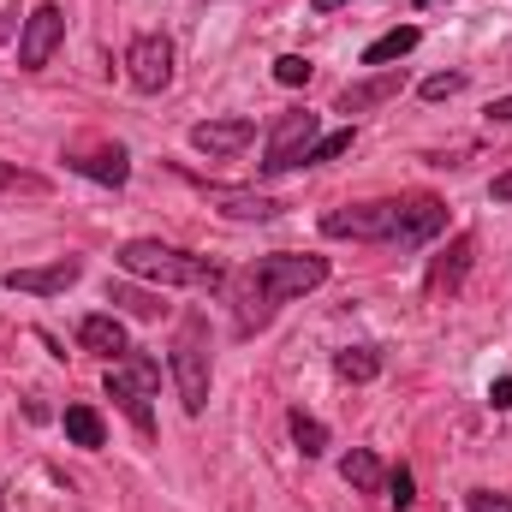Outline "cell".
Listing matches in <instances>:
<instances>
[{
    "mask_svg": "<svg viewBox=\"0 0 512 512\" xmlns=\"http://www.w3.org/2000/svg\"><path fill=\"white\" fill-rule=\"evenodd\" d=\"M84 262L78 256H60V262H42V268H6V286L12 292H30V298H48V292H66L78 286Z\"/></svg>",
    "mask_w": 512,
    "mask_h": 512,
    "instance_id": "obj_12",
    "label": "cell"
},
{
    "mask_svg": "<svg viewBox=\"0 0 512 512\" xmlns=\"http://www.w3.org/2000/svg\"><path fill=\"white\" fill-rule=\"evenodd\" d=\"M346 149H352V126H346V131H328V137H316L310 167H322V161H334V155H346Z\"/></svg>",
    "mask_w": 512,
    "mask_h": 512,
    "instance_id": "obj_24",
    "label": "cell"
},
{
    "mask_svg": "<svg viewBox=\"0 0 512 512\" xmlns=\"http://www.w3.org/2000/svg\"><path fill=\"white\" fill-rule=\"evenodd\" d=\"M251 137H256V120L227 114V120H203V126H191V149L209 155V161H233V155L251 149Z\"/></svg>",
    "mask_w": 512,
    "mask_h": 512,
    "instance_id": "obj_10",
    "label": "cell"
},
{
    "mask_svg": "<svg viewBox=\"0 0 512 512\" xmlns=\"http://www.w3.org/2000/svg\"><path fill=\"white\" fill-rule=\"evenodd\" d=\"M66 167L96 179V185H126L131 179V155L126 143H108V137H72L66 143Z\"/></svg>",
    "mask_w": 512,
    "mask_h": 512,
    "instance_id": "obj_7",
    "label": "cell"
},
{
    "mask_svg": "<svg viewBox=\"0 0 512 512\" xmlns=\"http://www.w3.org/2000/svg\"><path fill=\"white\" fill-rule=\"evenodd\" d=\"M227 209L221 215H233V221H274L280 215V203L274 197H262V191H215Z\"/></svg>",
    "mask_w": 512,
    "mask_h": 512,
    "instance_id": "obj_17",
    "label": "cell"
},
{
    "mask_svg": "<svg viewBox=\"0 0 512 512\" xmlns=\"http://www.w3.org/2000/svg\"><path fill=\"white\" fill-rule=\"evenodd\" d=\"M310 6H316V12H340L346 0H310Z\"/></svg>",
    "mask_w": 512,
    "mask_h": 512,
    "instance_id": "obj_31",
    "label": "cell"
},
{
    "mask_svg": "<svg viewBox=\"0 0 512 512\" xmlns=\"http://www.w3.org/2000/svg\"><path fill=\"white\" fill-rule=\"evenodd\" d=\"M167 370H173V387H179V405L197 417L209 405V346H203V316L197 310H185L179 340L167 352Z\"/></svg>",
    "mask_w": 512,
    "mask_h": 512,
    "instance_id": "obj_4",
    "label": "cell"
},
{
    "mask_svg": "<svg viewBox=\"0 0 512 512\" xmlns=\"http://www.w3.org/2000/svg\"><path fill=\"white\" fill-rule=\"evenodd\" d=\"M328 280V256H262L251 268H239V274H227V298H233V328L239 334H262L268 322H274V310L280 304H292V298H304V292H316Z\"/></svg>",
    "mask_w": 512,
    "mask_h": 512,
    "instance_id": "obj_2",
    "label": "cell"
},
{
    "mask_svg": "<svg viewBox=\"0 0 512 512\" xmlns=\"http://www.w3.org/2000/svg\"><path fill=\"white\" fill-rule=\"evenodd\" d=\"M126 78H131V90H143V96L167 90V84H173V42H167V36H131Z\"/></svg>",
    "mask_w": 512,
    "mask_h": 512,
    "instance_id": "obj_8",
    "label": "cell"
},
{
    "mask_svg": "<svg viewBox=\"0 0 512 512\" xmlns=\"http://www.w3.org/2000/svg\"><path fill=\"white\" fill-rule=\"evenodd\" d=\"M60 42H66V12H60V6H36V12L24 18V36H18V66H24V72H42Z\"/></svg>",
    "mask_w": 512,
    "mask_h": 512,
    "instance_id": "obj_9",
    "label": "cell"
},
{
    "mask_svg": "<svg viewBox=\"0 0 512 512\" xmlns=\"http://www.w3.org/2000/svg\"><path fill=\"white\" fill-rule=\"evenodd\" d=\"M340 477H346V483H352V489H364V495H376V489H382V483H387L382 459H376V453H370V447H352V453H346V459H340Z\"/></svg>",
    "mask_w": 512,
    "mask_h": 512,
    "instance_id": "obj_15",
    "label": "cell"
},
{
    "mask_svg": "<svg viewBox=\"0 0 512 512\" xmlns=\"http://www.w3.org/2000/svg\"><path fill=\"white\" fill-rule=\"evenodd\" d=\"M465 507H471V512H512V501H507V495H495V489H471V495H465Z\"/></svg>",
    "mask_w": 512,
    "mask_h": 512,
    "instance_id": "obj_26",
    "label": "cell"
},
{
    "mask_svg": "<svg viewBox=\"0 0 512 512\" xmlns=\"http://www.w3.org/2000/svg\"><path fill=\"white\" fill-rule=\"evenodd\" d=\"M334 370H340L346 382H376V376H382V358H376L370 346H346V352L334 358Z\"/></svg>",
    "mask_w": 512,
    "mask_h": 512,
    "instance_id": "obj_19",
    "label": "cell"
},
{
    "mask_svg": "<svg viewBox=\"0 0 512 512\" xmlns=\"http://www.w3.org/2000/svg\"><path fill=\"white\" fill-rule=\"evenodd\" d=\"M6 185H18V167H12V161H0V191H6Z\"/></svg>",
    "mask_w": 512,
    "mask_h": 512,
    "instance_id": "obj_30",
    "label": "cell"
},
{
    "mask_svg": "<svg viewBox=\"0 0 512 512\" xmlns=\"http://www.w3.org/2000/svg\"><path fill=\"white\" fill-rule=\"evenodd\" d=\"M120 268L137 280H155V286H191V292H215L227 286V268L209 262L197 251H179V245H161V239H131L120 245Z\"/></svg>",
    "mask_w": 512,
    "mask_h": 512,
    "instance_id": "obj_3",
    "label": "cell"
},
{
    "mask_svg": "<svg viewBox=\"0 0 512 512\" xmlns=\"http://www.w3.org/2000/svg\"><path fill=\"white\" fill-rule=\"evenodd\" d=\"M292 441H298V453H304V459H316V453L328 447V429H322L310 411H292Z\"/></svg>",
    "mask_w": 512,
    "mask_h": 512,
    "instance_id": "obj_21",
    "label": "cell"
},
{
    "mask_svg": "<svg viewBox=\"0 0 512 512\" xmlns=\"http://www.w3.org/2000/svg\"><path fill=\"white\" fill-rule=\"evenodd\" d=\"M465 90V72H435V78H423V102H447V96H459Z\"/></svg>",
    "mask_w": 512,
    "mask_h": 512,
    "instance_id": "obj_23",
    "label": "cell"
},
{
    "mask_svg": "<svg viewBox=\"0 0 512 512\" xmlns=\"http://www.w3.org/2000/svg\"><path fill=\"white\" fill-rule=\"evenodd\" d=\"M399 90H405V72H393V66H382V72H370V78L346 84V90H340V102H334V114H370V108H382V102H393Z\"/></svg>",
    "mask_w": 512,
    "mask_h": 512,
    "instance_id": "obj_14",
    "label": "cell"
},
{
    "mask_svg": "<svg viewBox=\"0 0 512 512\" xmlns=\"http://www.w3.org/2000/svg\"><path fill=\"white\" fill-rule=\"evenodd\" d=\"M471 251H477V239H471V233H459L447 251L429 262V274H423V292H429V298H453V292L465 286V274H471Z\"/></svg>",
    "mask_w": 512,
    "mask_h": 512,
    "instance_id": "obj_11",
    "label": "cell"
},
{
    "mask_svg": "<svg viewBox=\"0 0 512 512\" xmlns=\"http://www.w3.org/2000/svg\"><path fill=\"white\" fill-rule=\"evenodd\" d=\"M78 346H84L90 358H102V364H120L131 352V334L114 310H102V316H84V322H78Z\"/></svg>",
    "mask_w": 512,
    "mask_h": 512,
    "instance_id": "obj_13",
    "label": "cell"
},
{
    "mask_svg": "<svg viewBox=\"0 0 512 512\" xmlns=\"http://www.w3.org/2000/svg\"><path fill=\"white\" fill-rule=\"evenodd\" d=\"M161 382V364L149 352H126L120 364H108V399L131 417L137 435H155V411H149V393Z\"/></svg>",
    "mask_w": 512,
    "mask_h": 512,
    "instance_id": "obj_5",
    "label": "cell"
},
{
    "mask_svg": "<svg viewBox=\"0 0 512 512\" xmlns=\"http://www.w3.org/2000/svg\"><path fill=\"white\" fill-rule=\"evenodd\" d=\"M489 197H495V203H512V173H501V179L489 185Z\"/></svg>",
    "mask_w": 512,
    "mask_h": 512,
    "instance_id": "obj_29",
    "label": "cell"
},
{
    "mask_svg": "<svg viewBox=\"0 0 512 512\" xmlns=\"http://www.w3.org/2000/svg\"><path fill=\"white\" fill-rule=\"evenodd\" d=\"M417 42H423V36H417V24H399V30H387V36H376V42L364 48V66H376V72H382L387 60H405Z\"/></svg>",
    "mask_w": 512,
    "mask_h": 512,
    "instance_id": "obj_16",
    "label": "cell"
},
{
    "mask_svg": "<svg viewBox=\"0 0 512 512\" xmlns=\"http://www.w3.org/2000/svg\"><path fill=\"white\" fill-rule=\"evenodd\" d=\"M447 227V203L417 191V197H382V203H346L322 215L328 239H358V245H429Z\"/></svg>",
    "mask_w": 512,
    "mask_h": 512,
    "instance_id": "obj_1",
    "label": "cell"
},
{
    "mask_svg": "<svg viewBox=\"0 0 512 512\" xmlns=\"http://www.w3.org/2000/svg\"><path fill=\"white\" fill-rule=\"evenodd\" d=\"M387 495H393V507H399V512L411 507V471H405V465H393V471H387Z\"/></svg>",
    "mask_w": 512,
    "mask_h": 512,
    "instance_id": "obj_25",
    "label": "cell"
},
{
    "mask_svg": "<svg viewBox=\"0 0 512 512\" xmlns=\"http://www.w3.org/2000/svg\"><path fill=\"white\" fill-rule=\"evenodd\" d=\"M66 435H72L78 447H102V441H108V429H102V417H96L90 405H66Z\"/></svg>",
    "mask_w": 512,
    "mask_h": 512,
    "instance_id": "obj_20",
    "label": "cell"
},
{
    "mask_svg": "<svg viewBox=\"0 0 512 512\" xmlns=\"http://www.w3.org/2000/svg\"><path fill=\"white\" fill-rule=\"evenodd\" d=\"M489 405H495V411H512V376H501V382L489 387Z\"/></svg>",
    "mask_w": 512,
    "mask_h": 512,
    "instance_id": "obj_27",
    "label": "cell"
},
{
    "mask_svg": "<svg viewBox=\"0 0 512 512\" xmlns=\"http://www.w3.org/2000/svg\"><path fill=\"white\" fill-rule=\"evenodd\" d=\"M310 72H316V66H310L304 54H280V60H274V78H280L286 90H298V84H310Z\"/></svg>",
    "mask_w": 512,
    "mask_h": 512,
    "instance_id": "obj_22",
    "label": "cell"
},
{
    "mask_svg": "<svg viewBox=\"0 0 512 512\" xmlns=\"http://www.w3.org/2000/svg\"><path fill=\"white\" fill-rule=\"evenodd\" d=\"M316 137H322V120H316L310 108H298V114H280V120H274V131H268V143H262V173L274 179V173L310 167V149H316Z\"/></svg>",
    "mask_w": 512,
    "mask_h": 512,
    "instance_id": "obj_6",
    "label": "cell"
},
{
    "mask_svg": "<svg viewBox=\"0 0 512 512\" xmlns=\"http://www.w3.org/2000/svg\"><path fill=\"white\" fill-rule=\"evenodd\" d=\"M489 120H495V126H512V96H495V102H489Z\"/></svg>",
    "mask_w": 512,
    "mask_h": 512,
    "instance_id": "obj_28",
    "label": "cell"
},
{
    "mask_svg": "<svg viewBox=\"0 0 512 512\" xmlns=\"http://www.w3.org/2000/svg\"><path fill=\"white\" fill-rule=\"evenodd\" d=\"M0 512H6V501H0Z\"/></svg>",
    "mask_w": 512,
    "mask_h": 512,
    "instance_id": "obj_33",
    "label": "cell"
},
{
    "mask_svg": "<svg viewBox=\"0 0 512 512\" xmlns=\"http://www.w3.org/2000/svg\"><path fill=\"white\" fill-rule=\"evenodd\" d=\"M108 304H120L126 316H143V322H155V316L167 310L155 292H143V286H126V280H114V286H108Z\"/></svg>",
    "mask_w": 512,
    "mask_h": 512,
    "instance_id": "obj_18",
    "label": "cell"
},
{
    "mask_svg": "<svg viewBox=\"0 0 512 512\" xmlns=\"http://www.w3.org/2000/svg\"><path fill=\"white\" fill-rule=\"evenodd\" d=\"M411 6H435V0H411Z\"/></svg>",
    "mask_w": 512,
    "mask_h": 512,
    "instance_id": "obj_32",
    "label": "cell"
}]
</instances>
